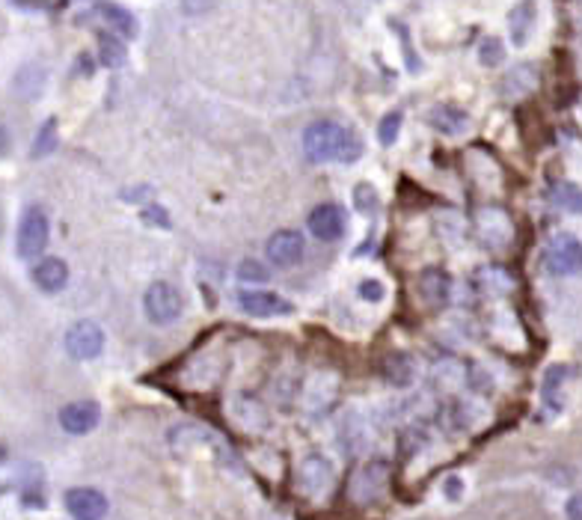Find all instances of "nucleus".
Wrapping results in <instances>:
<instances>
[{
	"instance_id": "11",
	"label": "nucleus",
	"mask_w": 582,
	"mask_h": 520,
	"mask_svg": "<svg viewBox=\"0 0 582 520\" xmlns=\"http://www.w3.org/2000/svg\"><path fill=\"white\" fill-rule=\"evenodd\" d=\"M33 283H36V289L57 294L66 289V283H69V265L57 256L42 259V262L33 268Z\"/></svg>"
},
{
	"instance_id": "18",
	"label": "nucleus",
	"mask_w": 582,
	"mask_h": 520,
	"mask_svg": "<svg viewBox=\"0 0 582 520\" xmlns=\"http://www.w3.org/2000/svg\"><path fill=\"white\" fill-rule=\"evenodd\" d=\"M550 200L552 206L565 209V211H582V191L570 182H559L550 188Z\"/></svg>"
},
{
	"instance_id": "1",
	"label": "nucleus",
	"mask_w": 582,
	"mask_h": 520,
	"mask_svg": "<svg viewBox=\"0 0 582 520\" xmlns=\"http://www.w3.org/2000/svg\"><path fill=\"white\" fill-rule=\"evenodd\" d=\"M303 152L309 161H342L354 164L363 158V141L354 128L336 123V119H318L303 132Z\"/></svg>"
},
{
	"instance_id": "2",
	"label": "nucleus",
	"mask_w": 582,
	"mask_h": 520,
	"mask_svg": "<svg viewBox=\"0 0 582 520\" xmlns=\"http://www.w3.org/2000/svg\"><path fill=\"white\" fill-rule=\"evenodd\" d=\"M51 238V220L45 215V209L30 206L24 211L21 223H18V238H15V250L21 259H36L45 253Z\"/></svg>"
},
{
	"instance_id": "23",
	"label": "nucleus",
	"mask_w": 582,
	"mask_h": 520,
	"mask_svg": "<svg viewBox=\"0 0 582 520\" xmlns=\"http://www.w3.org/2000/svg\"><path fill=\"white\" fill-rule=\"evenodd\" d=\"M354 200H357V209L366 211V215H372L375 206H377V197H375V191L368 188V184H359V188L354 191Z\"/></svg>"
},
{
	"instance_id": "6",
	"label": "nucleus",
	"mask_w": 582,
	"mask_h": 520,
	"mask_svg": "<svg viewBox=\"0 0 582 520\" xmlns=\"http://www.w3.org/2000/svg\"><path fill=\"white\" fill-rule=\"evenodd\" d=\"M105 348V330L96 321H78L66 333V351L75 360H96Z\"/></svg>"
},
{
	"instance_id": "14",
	"label": "nucleus",
	"mask_w": 582,
	"mask_h": 520,
	"mask_svg": "<svg viewBox=\"0 0 582 520\" xmlns=\"http://www.w3.org/2000/svg\"><path fill=\"white\" fill-rule=\"evenodd\" d=\"M384 378L390 380V384L395 387H408L410 380L416 378V371H413V360L408 354H390L384 360Z\"/></svg>"
},
{
	"instance_id": "25",
	"label": "nucleus",
	"mask_w": 582,
	"mask_h": 520,
	"mask_svg": "<svg viewBox=\"0 0 582 520\" xmlns=\"http://www.w3.org/2000/svg\"><path fill=\"white\" fill-rule=\"evenodd\" d=\"M238 274H241V280H249V283H262V280H267L265 268L256 265V262H241V265H238Z\"/></svg>"
},
{
	"instance_id": "7",
	"label": "nucleus",
	"mask_w": 582,
	"mask_h": 520,
	"mask_svg": "<svg viewBox=\"0 0 582 520\" xmlns=\"http://www.w3.org/2000/svg\"><path fill=\"white\" fill-rule=\"evenodd\" d=\"M309 232L316 235L318 241H339L345 235V226H348V217L345 211L339 206H333V202H325V206H316L309 211Z\"/></svg>"
},
{
	"instance_id": "22",
	"label": "nucleus",
	"mask_w": 582,
	"mask_h": 520,
	"mask_svg": "<svg viewBox=\"0 0 582 520\" xmlns=\"http://www.w3.org/2000/svg\"><path fill=\"white\" fill-rule=\"evenodd\" d=\"M502 42L499 39H485L478 45V60L485 63V66H496V63H502Z\"/></svg>"
},
{
	"instance_id": "10",
	"label": "nucleus",
	"mask_w": 582,
	"mask_h": 520,
	"mask_svg": "<svg viewBox=\"0 0 582 520\" xmlns=\"http://www.w3.org/2000/svg\"><path fill=\"white\" fill-rule=\"evenodd\" d=\"M101 422V407L96 402H72L60 411V425L69 434H89Z\"/></svg>"
},
{
	"instance_id": "3",
	"label": "nucleus",
	"mask_w": 582,
	"mask_h": 520,
	"mask_svg": "<svg viewBox=\"0 0 582 520\" xmlns=\"http://www.w3.org/2000/svg\"><path fill=\"white\" fill-rule=\"evenodd\" d=\"M143 310L149 315V321L155 324H170L181 315L184 310V301H181V292L175 289L173 283H152L149 289L143 294Z\"/></svg>"
},
{
	"instance_id": "26",
	"label": "nucleus",
	"mask_w": 582,
	"mask_h": 520,
	"mask_svg": "<svg viewBox=\"0 0 582 520\" xmlns=\"http://www.w3.org/2000/svg\"><path fill=\"white\" fill-rule=\"evenodd\" d=\"M215 4H217V0H181V9L188 15H206V13L215 9Z\"/></svg>"
},
{
	"instance_id": "4",
	"label": "nucleus",
	"mask_w": 582,
	"mask_h": 520,
	"mask_svg": "<svg viewBox=\"0 0 582 520\" xmlns=\"http://www.w3.org/2000/svg\"><path fill=\"white\" fill-rule=\"evenodd\" d=\"M544 265L556 277L577 274L582 268V241L577 235H556L544 250Z\"/></svg>"
},
{
	"instance_id": "17",
	"label": "nucleus",
	"mask_w": 582,
	"mask_h": 520,
	"mask_svg": "<svg viewBox=\"0 0 582 520\" xmlns=\"http://www.w3.org/2000/svg\"><path fill=\"white\" fill-rule=\"evenodd\" d=\"M532 24H535V4L532 0H523L520 6L511 13V39L514 45H526L532 33Z\"/></svg>"
},
{
	"instance_id": "20",
	"label": "nucleus",
	"mask_w": 582,
	"mask_h": 520,
	"mask_svg": "<svg viewBox=\"0 0 582 520\" xmlns=\"http://www.w3.org/2000/svg\"><path fill=\"white\" fill-rule=\"evenodd\" d=\"M54 146H57V123H54V119H48V123L39 128V134H36L33 158H45L48 152H54Z\"/></svg>"
},
{
	"instance_id": "28",
	"label": "nucleus",
	"mask_w": 582,
	"mask_h": 520,
	"mask_svg": "<svg viewBox=\"0 0 582 520\" xmlns=\"http://www.w3.org/2000/svg\"><path fill=\"white\" fill-rule=\"evenodd\" d=\"M143 220H158L161 226H166V215H164L158 206H149V209H146V211H143Z\"/></svg>"
},
{
	"instance_id": "19",
	"label": "nucleus",
	"mask_w": 582,
	"mask_h": 520,
	"mask_svg": "<svg viewBox=\"0 0 582 520\" xmlns=\"http://www.w3.org/2000/svg\"><path fill=\"white\" fill-rule=\"evenodd\" d=\"M98 57L105 66L110 69H116V66H122L125 63V45L116 39V36H101V42H98Z\"/></svg>"
},
{
	"instance_id": "21",
	"label": "nucleus",
	"mask_w": 582,
	"mask_h": 520,
	"mask_svg": "<svg viewBox=\"0 0 582 520\" xmlns=\"http://www.w3.org/2000/svg\"><path fill=\"white\" fill-rule=\"evenodd\" d=\"M399 132H401V114L399 110H392L390 116H384L381 128H377V137H381L384 146H392L395 141H399Z\"/></svg>"
},
{
	"instance_id": "9",
	"label": "nucleus",
	"mask_w": 582,
	"mask_h": 520,
	"mask_svg": "<svg viewBox=\"0 0 582 520\" xmlns=\"http://www.w3.org/2000/svg\"><path fill=\"white\" fill-rule=\"evenodd\" d=\"M238 303H241L247 315H256V319H274V315L291 312V301H285L283 294L274 292H241Z\"/></svg>"
},
{
	"instance_id": "31",
	"label": "nucleus",
	"mask_w": 582,
	"mask_h": 520,
	"mask_svg": "<svg viewBox=\"0 0 582 520\" xmlns=\"http://www.w3.org/2000/svg\"><path fill=\"white\" fill-rule=\"evenodd\" d=\"M6 461V446H0V464Z\"/></svg>"
},
{
	"instance_id": "27",
	"label": "nucleus",
	"mask_w": 582,
	"mask_h": 520,
	"mask_svg": "<svg viewBox=\"0 0 582 520\" xmlns=\"http://www.w3.org/2000/svg\"><path fill=\"white\" fill-rule=\"evenodd\" d=\"M568 517L570 520H582V490L568 499Z\"/></svg>"
},
{
	"instance_id": "13",
	"label": "nucleus",
	"mask_w": 582,
	"mask_h": 520,
	"mask_svg": "<svg viewBox=\"0 0 582 520\" xmlns=\"http://www.w3.org/2000/svg\"><path fill=\"white\" fill-rule=\"evenodd\" d=\"M431 125L437 128L440 134H446V137H458V134H464L467 128H469V116H467L460 107L437 105V107L431 110Z\"/></svg>"
},
{
	"instance_id": "30",
	"label": "nucleus",
	"mask_w": 582,
	"mask_h": 520,
	"mask_svg": "<svg viewBox=\"0 0 582 520\" xmlns=\"http://www.w3.org/2000/svg\"><path fill=\"white\" fill-rule=\"evenodd\" d=\"M6 152H9V132L0 125V158H4Z\"/></svg>"
},
{
	"instance_id": "29",
	"label": "nucleus",
	"mask_w": 582,
	"mask_h": 520,
	"mask_svg": "<svg viewBox=\"0 0 582 520\" xmlns=\"http://www.w3.org/2000/svg\"><path fill=\"white\" fill-rule=\"evenodd\" d=\"M460 488H464V485H460V479H449V482H446V494H449V499L460 497Z\"/></svg>"
},
{
	"instance_id": "16",
	"label": "nucleus",
	"mask_w": 582,
	"mask_h": 520,
	"mask_svg": "<svg viewBox=\"0 0 582 520\" xmlns=\"http://www.w3.org/2000/svg\"><path fill=\"white\" fill-rule=\"evenodd\" d=\"M300 482L309 494H318L321 488L330 485V464L325 458H309L300 470Z\"/></svg>"
},
{
	"instance_id": "12",
	"label": "nucleus",
	"mask_w": 582,
	"mask_h": 520,
	"mask_svg": "<svg viewBox=\"0 0 582 520\" xmlns=\"http://www.w3.org/2000/svg\"><path fill=\"white\" fill-rule=\"evenodd\" d=\"M419 297L428 306H443L449 301V289H451V283H449V277L446 271H440V268H428V271H422L419 277Z\"/></svg>"
},
{
	"instance_id": "8",
	"label": "nucleus",
	"mask_w": 582,
	"mask_h": 520,
	"mask_svg": "<svg viewBox=\"0 0 582 520\" xmlns=\"http://www.w3.org/2000/svg\"><path fill=\"white\" fill-rule=\"evenodd\" d=\"M66 508L75 520H101L107 515V497L96 488H72L66 494Z\"/></svg>"
},
{
	"instance_id": "15",
	"label": "nucleus",
	"mask_w": 582,
	"mask_h": 520,
	"mask_svg": "<svg viewBox=\"0 0 582 520\" xmlns=\"http://www.w3.org/2000/svg\"><path fill=\"white\" fill-rule=\"evenodd\" d=\"M98 15L105 18V21L114 27L116 33H122V36H131L137 33V21H134V15L128 13L125 6H116V4H98Z\"/></svg>"
},
{
	"instance_id": "24",
	"label": "nucleus",
	"mask_w": 582,
	"mask_h": 520,
	"mask_svg": "<svg viewBox=\"0 0 582 520\" xmlns=\"http://www.w3.org/2000/svg\"><path fill=\"white\" fill-rule=\"evenodd\" d=\"M357 292H359V297H363V301H368V303L384 301V294H386L384 283H377V280H363V283H359Z\"/></svg>"
},
{
	"instance_id": "5",
	"label": "nucleus",
	"mask_w": 582,
	"mask_h": 520,
	"mask_svg": "<svg viewBox=\"0 0 582 520\" xmlns=\"http://www.w3.org/2000/svg\"><path fill=\"white\" fill-rule=\"evenodd\" d=\"M265 253H267V262L276 265V268H291L298 265L303 253H307V241H303L300 232L294 229H280L267 238L265 244Z\"/></svg>"
}]
</instances>
